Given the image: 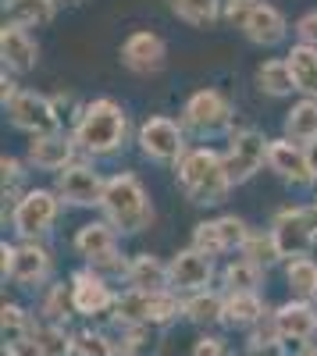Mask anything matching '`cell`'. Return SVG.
<instances>
[{"label": "cell", "instance_id": "6da1fadb", "mask_svg": "<svg viewBox=\"0 0 317 356\" xmlns=\"http://www.w3.org/2000/svg\"><path fill=\"white\" fill-rule=\"evenodd\" d=\"M79 143V154L90 157V161H107V157H118L125 146H129V111L122 107V100L114 97H97L82 107L75 129H68Z\"/></svg>", "mask_w": 317, "mask_h": 356}, {"label": "cell", "instance_id": "7a4b0ae2", "mask_svg": "<svg viewBox=\"0 0 317 356\" xmlns=\"http://www.w3.org/2000/svg\"><path fill=\"white\" fill-rule=\"evenodd\" d=\"M175 186L193 207H221L232 193V178L225 168V154L214 146H189L186 157L171 168Z\"/></svg>", "mask_w": 317, "mask_h": 356}, {"label": "cell", "instance_id": "3957f363", "mask_svg": "<svg viewBox=\"0 0 317 356\" xmlns=\"http://www.w3.org/2000/svg\"><path fill=\"white\" fill-rule=\"evenodd\" d=\"M104 221L125 239V235H139L154 225V200L150 189L143 186L136 171H118L107 178V193L100 207Z\"/></svg>", "mask_w": 317, "mask_h": 356}, {"label": "cell", "instance_id": "277c9868", "mask_svg": "<svg viewBox=\"0 0 317 356\" xmlns=\"http://www.w3.org/2000/svg\"><path fill=\"white\" fill-rule=\"evenodd\" d=\"M182 317V296L161 289V292H139V289H122L114 321L122 328H168L171 321Z\"/></svg>", "mask_w": 317, "mask_h": 356}, {"label": "cell", "instance_id": "5b68a950", "mask_svg": "<svg viewBox=\"0 0 317 356\" xmlns=\"http://www.w3.org/2000/svg\"><path fill=\"white\" fill-rule=\"evenodd\" d=\"M186 132H196L200 139H218V136H232L236 132V104L228 93L207 86L182 104V118Z\"/></svg>", "mask_w": 317, "mask_h": 356}, {"label": "cell", "instance_id": "8992f818", "mask_svg": "<svg viewBox=\"0 0 317 356\" xmlns=\"http://www.w3.org/2000/svg\"><path fill=\"white\" fill-rule=\"evenodd\" d=\"M72 246H75V253L86 260V267H93V271H100V275H107V278H122V282H125L129 257L122 253V235L114 232L104 218L79 225Z\"/></svg>", "mask_w": 317, "mask_h": 356}, {"label": "cell", "instance_id": "52a82bcc", "mask_svg": "<svg viewBox=\"0 0 317 356\" xmlns=\"http://www.w3.org/2000/svg\"><path fill=\"white\" fill-rule=\"evenodd\" d=\"M61 196L54 189H29L11 211V232L18 235V243H43L47 235L54 232L57 218H61Z\"/></svg>", "mask_w": 317, "mask_h": 356}, {"label": "cell", "instance_id": "ba28073f", "mask_svg": "<svg viewBox=\"0 0 317 356\" xmlns=\"http://www.w3.org/2000/svg\"><path fill=\"white\" fill-rule=\"evenodd\" d=\"M136 146L150 164H171L175 168L189 150L186 125L175 122V118H168V114H150L147 122H139V129H136Z\"/></svg>", "mask_w": 317, "mask_h": 356}, {"label": "cell", "instance_id": "9c48e42d", "mask_svg": "<svg viewBox=\"0 0 317 356\" xmlns=\"http://www.w3.org/2000/svg\"><path fill=\"white\" fill-rule=\"evenodd\" d=\"M271 235H275V243H278L285 260L310 257L314 246H317V211H314V203L282 207V211L271 218Z\"/></svg>", "mask_w": 317, "mask_h": 356}, {"label": "cell", "instance_id": "30bf717a", "mask_svg": "<svg viewBox=\"0 0 317 356\" xmlns=\"http://www.w3.org/2000/svg\"><path fill=\"white\" fill-rule=\"evenodd\" d=\"M54 193L61 196L65 207H75V211H100L107 178L100 175V168L90 157H79L61 175H54Z\"/></svg>", "mask_w": 317, "mask_h": 356}, {"label": "cell", "instance_id": "8fae6325", "mask_svg": "<svg viewBox=\"0 0 317 356\" xmlns=\"http://www.w3.org/2000/svg\"><path fill=\"white\" fill-rule=\"evenodd\" d=\"M268 150H271V139L261 132V129H236L228 136V146H225V168H228V178L232 186H246L250 178H257L268 164Z\"/></svg>", "mask_w": 317, "mask_h": 356}, {"label": "cell", "instance_id": "7c38bea8", "mask_svg": "<svg viewBox=\"0 0 317 356\" xmlns=\"http://www.w3.org/2000/svg\"><path fill=\"white\" fill-rule=\"evenodd\" d=\"M250 221L239 218V214H221V218H211V221H200L193 228V243L200 253H207V257H228V253H243V246L250 243Z\"/></svg>", "mask_w": 317, "mask_h": 356}, {"label": "cell", "instance_id": "4fadbf2b", "mask_svg": "<svg viewBox=\"0 0 317 356\" xmlns=\"http://www.w3.org/2000/svg\"><path fill=\"white\" fill-rule=\"evenodd\" d=\"M4 111H8V122L18 132H25L29 139L61 129V114L54 107V97L36 93V89H18V93L4 104Z\"/></svg>", "mask_w": 317, "mask_h": 356}, {"label": "cell", "instance_id": "5bb4252c", "mask_svg": "<svg viewBox=\"0 0 317 356\" xmlns=\"http://www.w3.org/2000/svg\"><path fill=\"white\" fill-rule=\"evenodd\" d=\"M218 264L214 257L200 253L196 246H186L179 250L175 257L168 260V282H171V292H179L182 300L186 296H196V292H207L214 289V278H218Z\"/></svg>", "mask_w": 317, "mask_h": 356}, {"label": "cell", "instance_id": "9a60e30c", "mask_svg": "<svg viewBox=\"0 0 317 356\" xmlns=\"http://www.w3.org/2000/svg\"><path fill=\"white\" fill-rule=\"evenodd\" d=\"M68 289H72V310L79 317H104V314H114V307H118V292H114L111 278L93 271V267L75 271Z\"/></svg>", "mask_w": 317, "mask_h": 356}, {"label": "cell", "instance_id": "2e32d148", "mask_svg": "<svg viewBox=\"0 0 317 356\" xmlns=\"http://www.w3.org/2000/svg\"><path fill=\"white\" fill-rule=\"evenodd\" d=\"M54 275V257L43 243H15V253H11V271L4 275V282L25 289V292H40L47 289Z\"/></svg>", "mask_w": 317, "mask_h": 356}, {"label": "cell", "instance_id": "e0dca14e", "mask_svg": "<svg viewBox=\"0 0 317 356\" xmlns=\"http://www.w3.org/2000/svg\"><path fill=\"white\" fill-rule=\"evenodd\" d=\"M79 161V143L72 132L57 129L47 136H33L29 139V150H25V164L33 171H50V175H61L68 164Z\"/></svg>", "mask_w": 317, "mask_h": 356}, {"label": "cell", "instance_id": "ac0fdd59", "mask_svg": "<svg viewBox=\"0 0 317 356\" xmlns=\"http://www.w3.org/2000/svg\"><path fill=\"white\" fill-rule=\"evenodd\" d=\"M118 57L132 75H157L168 65V43H164V36L154 33V29H136V33H129L122 40Z\"/></svg>", "mask_w": 317, "mask_h": 356}, {"label": "cell", "instance_id": "d6986e66", "mask_svg": "<svg viewBox=\"0 0 317 356\" xmlns=\"http://www.w3.org/2000/svg\"><path fill=\"white\" fill-rule=\"evenodd\" d=\"M268 171L278 175L285 186L293 189H310L317 186V178L310 171V161H307V146L293 143V139H271V150H268Z\"/></svg>", "mask_w": 317, "mask_h": 356}, {"label": "cell", "instance_id": "ffe728a7", "mask_svg": "<svg viewBox=\"0 0 317 356\" xmlns=\"http://www.w3.org/2000/svg\"><path fill=\"white\" fill-rule=\"evenodd\" d=\"M275 328L289 349H303L317 339V307L310 300H289L275 307Z\"/></svg>", "mask_w": 317, "mask_h": 356}, {"label": "cell", "instance_id": "44dd1931", "mask_svg": "<svg viewBox=\"0 0 317 356\" xmlns=\"http://www.w3.org/2000/svg\"><path fill=\"white\" fill-rule=\"evenodd\" d=\"M0 61H4V72L8 75H29L36 72L40 65V43L29 29L15 25V22H4L0 29Z\"/></svg>", "mask_w": 317, "mask_h": 356}, {"label": "cell", "instance_id": "7402d4cb", "mask_svg": "<svg viewBox=\"0 0 317 356\" xmlns=\"http://www.w3.org/2000/svg\"><path fill=\"white\" fill-rule=\"evenodd\" d=\"M239 29L253 47H264V50L282 47L285 40H289V22H285V15L275 4H268V0H261V4L246 15V22Z\"/></svg>", "mask_w": 317, "mask_h": 356}, {"label": "cell", "instance_id": "603a6c76", "mask_svg": "<svg viewBox=\"0 0 317 356\" xmlns=\"http://www.w3.org/2000/svg\"><path fill=\"white\" fill-rule=\"evenodd\" d=\"M271 310L264 307L261 292H225V314L221 324L232 332H253Z\"/></svg>", "mask_w": 317, "mask_h": 356}, {"label": "cell", "instance_id": "cb8c5ba5", "mask_svg": "<svg viewBox=\"0 0 317 356\" xmlns=\"http://www.w3.org/2000/svg\"><path fill=\"white\" fill-rule=\"evenodd\" d=\"M125 289H139V292L171 289V282H168V260H161L157 253H132L129 267H125Z\"/></svg>", "mask_w": 317, "mask_h": 356}, {"label": "cell", "instance_id": "d4e9b609", "mask_svg": "<svg viewBox=\"0 0 317 356\" xmlns=\"http://www.w3.org/2000/svg\"><path fill=\"white\" fill-rule=\"evenodd\" d=\"M282 136L293 139V143H300V146L314 143V139H317V100L303 97V100H296L289 111H285V118H282Z\"/></svg>", "mask_w": 317, "mask_h": 356}, {"label": "cell", "instance_id": "484cf974", "mask_svg": "<svg viewBox=\"0 0 317 356\" xmlns=\"http://www.w3.org/2000/svg\"><path fill=\"white\" fill-rule=\"evenodd\" d=\"M289 72H293V82H296V93L317 100V47H307V43H293L289 54Z\"/></svg>", "mask_w": 317, "mask_h": 356}, {"label": "cell", "instance_id": "4316f807", "mask_svg": "<svg viewBox=\"0 0 317 356\" xmlns=\"http://www.w3.org/2000/svg\"><path fill=\"white\" fill-rule=\"evenodd\" d=\"M225 314V292L221 289H207V292H196L182 300V317L196 328H211V324H221Z\"/></svg>", "mask_w": 317, "mask_h": 356}, {"label": "cell", "instance_id": "83f0119b", "mask_svg": "<svg viewBox=\"0 0 317 356\" xmlns=\"http://www.w3.org/2000/svg\"><path fill=\"white\" fill-rule=\"evenodd\" d=\"M257 89L264 97H293L296 93V82H293V72H289V61L285 57H268V61L257 68Z\"/></svg>", "mask_w": 317, "mask_h": 356}, {"label": "cell", "instance_id": "f1b7e54d", "mask_svg": "<svg viewBox=\"0 0 317 356\" xmlns=\"http://www.w3.org/2000/svg\"><path fill=\"white\" fill-rule=\"evenodd\" d=\"M264 275L268 271H261L257 264H250L246 257H232L225 267H221V292H261V285H264Z\"/></svg>", "mask_w": 317, "mask_h": 356}, {"label": "cell", "instance_id": "f546056e", "mask_svg": "<svg viewBox=\"0 0 317 356\" xmlns=\"http://www.w3.org/2000/svg\"><path fill=\"white\" fill-rule=\"evenodd\" d=\"M4 8H8V22L22 29H40L54 22L61 0H4Z\"/></svg>", "mask_w": 317, "mask_h": 356}, {"label": "cell", "instance_id": "4dcf8cb0", "mask_svg": "<svg viewBox=\"0 0 317 356\" xmlns=\"http://www.w3.org/2000/svg\"><path fill=\"white\" fill-rule=\"evenodd\" d=\"M29 168L25 161H18V157H11V154H4L0 157V196H4V214L11 211V207L33 189V186H25V178H29Z\"/></svg>", "mask_w": 317, "mask_h": 356}, {"label": "cell", "instance_id": "1f68e13d", "mask_svg": "<svg viewBox=\"0 0 317 356\" xmlns=\"http://www.w3.org/2000/svg\"><path fill=\"white\" fill-rule=\"evenodd\" d=\"M221 4L225 0H168L171 15L193 29H211L221 22Z\"/></svg>", "mask_w": 317, "mask_h": 356}, {"label": "cell", "instance_id": "d6a6232c", "mask_svg": "<svg viewBox=\"0 0 317 356\" xmlns=\"http://www.w3.org/2000/svg\"><path fill=\"white\" fill-rule=\"evenodd\" d=\"M239 257H246L250 264H257L261 271H271V267H278V264H285V257H282V250H278V243H275V235H271V228H253V235H250V243L243 246V253Z\"/></svg>", "mask_w": 317, "mask_h": 356}, {"label": "cell", "instance_id": "836d02e7", "mask_svg": "<svg viewBox=\"0 0 317 356\" xmlns=\"http://www.w3.org/2000/svg\"><path fill=\"white\" fill-rule=\"evenodd\" d=\"M285 285H289L293 300H310L317 289V260L314 257L285 260Z\"/></svg>", "mask_w": 317, "mask_h": 356}, {"label": "cell", "instance_id": "e575fe53", "mask_svg": "<svg viewBox=\"0 0 317 356\" xmlns=\"http://www.w3.org/2000/svg\"><path fill=\"white\" fill-rule=\"evenodd\" d=\"M40 314H43V324H68L72 317V289L65 282L57 285H47L43 289V300H40Z\"/></svg>", "mask_w": 317, "mask_h": 356}, {"label": "cell", "instance_id": "d590c367", "mask_svg": "<svg viewBox=\"0 0 317 356\" xmlns=\"http://www.w3.org/2000/svg\"><path fill=\"white\" fill-rule=\"evenodd\" d=\"M0 324H4V346L33 339L40 332V321H33L18 303H4V310H0Z\"/></svg>", "mask_w": 317, "mask_h": 356}, {"label": "cell", "instance_id": "8d00e7d4", "mask_svg": "<svg viewBox=\"0 0 317 356\" xmlns=\"http://www.w3.org/2000/svg\"><path fill=\"white\" fill-rule=\"evenodd\" d=\"M72 353L75 356H122L118 342H111L104 332H79V335H72Z\"/></svg>", "mask_w": 317, "mask_h": 356}, {"label": "cell", "instance_id": "74e56055", "mask_svg": "<svg viewBox=\"0 0 317 356\" xmlns=\"http://www.w3.org/2000/svg\"><path fill=\"white\" fill-rule=\"evenodd\" d=\"M118 353L122 356H150L154 353V328H122Z\"/></svg>", "mask_w": 317, "mask_h": 356}, {"label": "cell", "instance_id": "f35d334b", "mask_svg": "<svg viewBox=\"0 0 317 356\" xmlns=\"http://www.w3.org/2000/svg\"><path fill=\"white\" fill-rule=\"evenodd\" d=\"M189 356H236V353H232V346H228V339H221V335H200L193 342Z\"/></svg>", "mask_w": 317, "mask_h": 356}, {"label": "cell", "instance_id": "ab89813d", "mask_svg": "<svg viewBox=\"0 0 317 356\" xmlns=\"http://www.w3.org/2000/svg\"><path fill=\"white\" fill-rule=\"evenodd\" d=\"M261 4V0H225L221 4V22H228V25H243L246 22V15Z\"/></svg>", "mask_w": 317, "mask_h": 356}, {"label": "cell", "instance_id": "60d3db41", "mask_svg": "<svg viewBox=\"0 0 317 356\" xmlns=\"http://www.w3.org/2000/svg\"><path fill=\"white\" fill-rule=\"evenodd\" d=\"M293 33H296V40H300V43L317 47V8H310V11H303V15L296 18Z\"/></svg>", "mask_w": 317, "mask_h": 356}, {"label": "cell", "instance_id": "b9f144b4", "mask_svg": "<svg viewBox=\"0 0 317 356\" xmlns=\"http://www.w3.org/2000/svg\"><path fill=\"white\" fill-rule=\"evenodd\" d=\"M11 253H15V243H0V275L11 271Z\"/></svg>", "mask_w": 317, "mask_h": 356}, {"label": "cell", "instance_id": "7bdbcfd3", "mask_svg": "<svg viewBox=\"0 0 317 356\" xmlns=\"http://www.w3.org/2000/svg\"><path fill=\"white\" fill-rule=\"evenodd\" d=\"M307 161H310V171H314V178H317V139L307 143Z\"/></svg>", "mask_w": 317, "mask_h": 356}, {"label": "cell", "instance_id": "ee69618b", "mask_svg": "<svg viewBox=\"0 0 317 356\" xmlns=\"http://www.w3.org/2000/svg\"><path fill=\"white\" fill-rule=\"evenodd\" d=\"M310 303H314V307H317V289H314V296H310Z\"/></svg>", "mask_w": 317, "mask_h": 356}, {"label": "cell", "instance_id": "f6af8a7d", "mask_svg": "<svg viewBox=\"0 0 317 356\" xmlns=\"http://www.w3.org/2000/svg\"><path fill=\"white\" fill-rule=\"evenodd\" d=\"M310 203H314V211H317V193H314V200H310Z\"/></svg>", "mask_w": 317, "mask_h": 356}, {"label": "cell", "instance_id": "bcb514c9", "mask_svg": "<svg viewBox=\"0 0 317 356\" xmlns=\"http://www.w3.org/2000/svg\"><path fill=\"white\" fill-rule=\"evenodd\" d=\"M61 4H79V0H61Z\"/></svg>", "mask_w": 317, "mask_h": 356}]
</instances>
